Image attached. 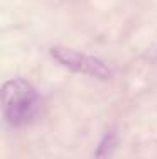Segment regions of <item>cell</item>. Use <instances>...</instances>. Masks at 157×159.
Instances as JSON below:
<instances>
[{"instance_id": "obj_2", "label": "cell", "mask_w": 157, "mask_h": 159, "mask_svg": "<svg viewBox=\"0 0 157 159\" xmlns=\"http://www.w3.org/2000/svg\"><path fill=\"white\" fill-rule=\"evenodd\" d=\"M51 54L59 64L66 66L68 70L76 71V73H83L98 80L111 78V70L108 68V64L100 61L98 58H93V56L83 54V52L73 51L68 48H52Z\"/></svg>"}, {"instance_id": "obj_1", "label": "cell", "mask_w": 157, "mask_h": 159, "mask_svg": "<svg viewBox=\"0 0 157 159\" xmlns=\"http://www.w3.org/2000/svg\"><path fill=\"white\" fill-rule=\"evenodd\" d=\"M41 98L36 88L25 80H10L0 90V107L3 117L12 125L29 124L37 115Z\"/></svg>"}]
</instances>
